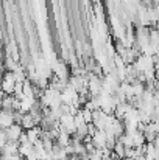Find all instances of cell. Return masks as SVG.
Returning a JSON list of instances; mask_svg holds the SVG:
<instances>
[{
  "label": "cell",
  "mask_w": 159,
  "mask_h": 160,
  "mask_svg": "<svg viewBox=\"0 0 159 160\" xmlns=\"http://www.w3.org/2000/svg\"><path fill=\"white\" fill-rule=\"evenodd\" d=\"M134 67L139 73H145L147 70H151L156 67V62H155V56H148V54H140L136 62H134Z\"/></svg>",
  "instance_id": "1"
},
{
  "label": "cell",
  "mask_w": 159,
  "mask_h": 160,
  "mask_svg": "<svg viewBox=\"0 0 159 160\" xmlns=\"http://www.w3.org/2000/svg\"><path fill=\"white\" fill-rule=\"evenodd\" d=\"M16 76L13 72H5L3 75V84H2V90L5 95H14V90H16Z\"/></svg>",
  "instance_id": "2"
},
{
  "label": "cell",
  "mask_w": 159,
  "mask_h": 160,
  "mask_svg": "<svg viewBox=\"0 0 159 160\" xmlns=\"http://www.w3.org/2000/svg\"><path fill=\"white\" fill-rule=\"evenodd\" d=\"M5 131H6V135L11 142H19L20 137L24 135V128H22V124H17V123L13 124L11 128L5 129Z\"/></svg>",
  "instance_id": "3"
},
{
  "label": "cell",
  "mask_w": 159,
  "mask_h": 160,
  "mask_svg": "<svg viewBox=\"0 0 159 160\" xmlns=\"http://www.w3.org/2000/svg\"><path fill=\"white\" fill-rule=\"evenodd\" d=\"M13 124H16L14 112L2 110V115H0V126H2V129H8V128H11Z\"/></svg>",
  "instance_id": "4"
},
{
  "label": "cell",
  "mask_w": 159,
  "mask_h": 160,
  "mask_svg": "<svg viewBox=\"0 0 159 160\" xmlns=\"http://www.w3.org/2000/svg\"><path fill=\"white\" fill-rule=\"evenodd\" d=\"M92 145L97 149H105L106 145H108V134H106V131H98L92 137Z\"/></svg>",
  "instance_id": "5"
},
{
  "label": "cell",
  "mask_w": 159,
  "mask_h": 160,
  "mask_svg": "<svg viewBox=\"0 0 159 160\" xmlns=\"http://www.w3.org/2000/svg\"><path fill=\"white\" fill-rule=\"evenodd\" d=\"M19 146L20 143L19 142H8L3 148H2V156H14V154H19Z\"/></svg>",
  "instance_id": "6"
},
{
  "label": "cell",
  "mask_w": 159,
  "mask_h": 160,
  "mask_svg": "<svg viewBox=\"0 0 159 160\" xmlns=\"http://www.w3.org/2000/svg\"><path fill=\"white\" fill-rule=\"evenodd\" d=\"M33 151H34V145L30 143V142H27V143H20V146H19V154H20L24 159H27Z\"/></svg>",
  "instance_id": "7"
},
{
  "label": "cell",
  "mask_w": 159,
  "mask_h": 160,
  "mask_svg": "<svg viewBox=\"0 0 159 160\" xmlns=\"http://www.w3.org/2000/svg\"><path fill=\"white\" fill-rule=\"evenodd\" d=\"M38 124H36V121H34V118L31 117V113H25L24 115V120H22V128L25 129V131H30V129H33V128H36Z\"/></svg>",
  "instance_id": "8"
},
{
  "label": "cell",
  "mask_w": 159,
  "mask_h": 160,
  "mask_svg": "<svg viewBox=\"0 0 159 160\" xmlns=\"http://www.w3.org/2000/svg\"><path fill=\"white\" fill-rule=\"evenodd\" d=\"M145 157L148 160H156V157H158V148L155 146V143H147L145 145Z\"/></svg>",
  "instance_id": "9"
},
{
  "label": "cell",
  "mask_w": 159,
  "mask_h": 160,
  "mask_svg": "<svg viewBox=\"0 0 159 160\" xmlns=\"http://www.w3.org/2000/svg\"><path fill=\"white\" fill-rule=\"evenodd\" d=\"M117 140H119V142H120V143H122V145H123L125 148H134V143H133V137H131L130 134H126V132H125V134H123L122 137H119Z\"/></svg>",
  "instance_id": "10"
},
{
  "label": "cell",
  "mask_w": 159,
  "mask_h": 160,
  "mask_svg": "<svg viewBox=\"0 0 159 160\" xmlns=\"http://www.w3.org/2000/svg\"><path fill=\"white\" fill-rule=\"evenodd\" d=\"M125 151H126V148L117 140V143H115V146H114V154H115L119 159H125Z\"/></svg>",
  "instance_id": "11"
},
{
  "label": "cell",
  "mask_w": 159,
  "mask_h": 160,
  "mask_svg": "<svg viewBox=\"0 0 159 160\" xmlns=\"http://www.w3.org/2000/svg\"><path fill=\"white\" fill-rule=\"evenodd\" d=\"M75 124H77V128H78V126H83V124H87L86 120H84V117H83V112H81V110L75 115Z\"/></svg>",
  "instance_id": "12"
},
{
  "label": "cell",
  "mask_w": 159,
  "mask_h": 160,
  "mask_svg": "<svg viewBox=\"0 0 159 160\" xmlns=\"http://www.w3.org/2000/svg\"><path fill=\"white\" fill-rule=\"evenodd\" d=\"M155 28H156V30H159V19H158V22H156V25H155Z\"/></svg>",
  "instance_id": "13"
},
{
  "label": "cell",
  "mask_w": 159,
  "mask_h": 160,
  "mask_svg": "<svg viewBox=\"0 0 159 160\" xmlns=\"http://www.w3.org/2000/svg\"><path fill=\"white\" fill-rule=\"evenodd\" d=\"M125 160H137V159H125Z\"/></svg>",
  "instance_id": "14"
},
{
  "label": "cell",
  "mask_w": 159,
  "mask_h": 160,
  "mask_svg": "<svg viewBox=\"0 0 159 160\" xmlns=\"http://www.w3.org/2000/svg\"><path fill=\"white\" fill-rule=\"evenodd\" d=\"M156 160H158V159H156Z\"/></svg>",
  "instance_id": "15"
}]
</instances>
